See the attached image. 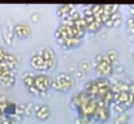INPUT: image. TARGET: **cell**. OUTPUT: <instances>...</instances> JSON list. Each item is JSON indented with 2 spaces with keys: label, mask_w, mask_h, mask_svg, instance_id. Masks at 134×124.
I'll list each match as a JSON object with an SVG mask.
<instances>
[{
  "label": "cell",
  "mask_w": 134,
  "mask_h": 124,
  "mask_svg": "<svg viewBox=\"0 0 134 124\" xmlns=\"http://www.w3.org/2000/svg\"><path fill=\"white\" fill-rule=\"evenodd\" d=\"M74 84V79L69 73H59L52 82V89L57 91H68Z\"/></svg>",
  "instance_id": "cell-1"
},
{
  "label": "cell",
  "mask_w": 134,
  "mask_h": 124,
  "mask_svg": "<svg viewBox=\"0 0 134 124\" xmlns=\"http://www.w3.org/2000/svg\"><path fill=\"white\" fill-rule=\"evenodd\" d=\"M52 82H53V79L48 75L44 73H39V75H35V79H34V85L35 87L41 91H48L49 87H52Z\"/></svg>",
  "instance_id": "cell-2"
},
{
  "label": "cell",
  "mask_w": 134,
  "mask_h": 124,
  "mask_svg": "<svg viewBox=\"0 0 134 124\" xmlns=\"http://www.w3.org/2000/svg\"><path fill=\"white\" fill-rule=\"evenodd\" d=\"M31 34L30 26L27 22H18L14 26V35L20 39H27Z\"/></svg>",
  "instance_id": "cell-3"
},
{
  "label": "cell",
  "mask_w": 134,
  "mask_h": 124,
  "mask_svg": "<svg viewBox=\"0 0 134 124\" xmlns=\"http://www.w3.org/2000/svg\"><path fill=\"white\" fill-rule=\"evenodd\" d=\"M109 115H111L109 106H103V107H96V111H95V114H94L92 118H94L95 122L105 123L109 119Z\"/></svg>",
  "instance_id": "cell-4"
},
{
  "label": "cell",
  "mask_w": 134,
  "mask_h": 124,
  "mask_svg": "<svg viewBox=\"0 0 134 124\" xmlns=\"http://www.w3.org/2000/svg\"><path fill=\"white\" fill-rule=\"evenodd\" d=\"M95 71H96V73L99 75V77L105 79V77H108V76H111V75L113 73V65H112L111 63L102 61V63L95 68Z\"/></svg>",
  "instance_id": "cell-5"
},
{
  "label": "cell",
  "mask_w": 134,
  "mask_h": 124,
  "mask_svg": "<svg viewBox=\"0 0 134 124\" xmlns=\"http://www.w3.org/2000/svg\"><path fill=\"white\" fill-rule=\"evenodd\" d=\"M35 116H37L41 122H46V120H48V119L51 118V109H49L47 105H43V103H42V106H41L39 111H37V112H35Z\"/></svg>",
  "instance_id": "cell-6"
},
{
  "label": "cell",
  "mask_w": 134,
  "mask_h": 124,
  "mask_svg": "<svg viewBox=\"0 0 134 124\" xmlns=\"http://www.w3.org/2000/svg\"><path fill=\"white\" fill-rule=\"evenodd\" d=\"M103 61L111 63L113 65L115 63L119 61V52L116 50H108L105 54H103Z\"/></svg>",
  "instance_id": "cell-7"
},
{
  "label": "cell",
  "mask_w": 134,
  "mask_h": 124,
  "mask_svg": "<svg viewBox=\"0 0 134 124\" xmlns=\"http://www.w3.org/2000/svg\"><path fill=\"white\" fill-rule=\"evenodd\" d=\"M41 55L43 56V59L47 63L56 60V54H55V51L52 48H48V47L47 48H41Z\"/></svg>",
  "instance_id": "cell-8"
},
{
  "label": "cell",
  "mask_w": 134,
  "mask_h": 124,
  "mask_svg": "<svg viewBox=\"0 0 134 124\" xmlns=\"http://www.w3.org/2000/svg\"><path fill=\"white\" fill-rule=\"evenodd\" d=\"M76 8L73 7V5H60L59 8H57V14L60 16V17H68L73 11H74Z\"/></svg>",
  "instance_id": "cell-9"
},
{
  "label": "cell",
  "mask_w": 134,
  "mask_h": 124,
  "mask_svg": "<svg viewBox=\"0 0 134 124\" xmlns=\"http://www.w3.org/2000/svg\"><path fill=\"white\" fill-rule=\"evenodd\" d=\"M3 39H4V43L10 46L13 43V39H14V29H5L4 33H3Z\"/></svg>",
  "instance_id": "cell-10"
},
{
  "label": "cell",
  "mask_w": 134,
  "mask_h": 124,
  "mask_svg": "<svg viewBox=\"0 0 134 124\" xmlns=\"http://www.w3.org/2000/svg\"><path fill=\"white\" fill-rule=\"evenodd\" d=\"M16 111H17V103L8 102V105H7V107H5V110H4V114H5L7 116L13 118V116L16 115Z\"/></svg>",
  "instance_id": "cell-11"
},
{
  "label": "cell",
  "mask_w": 134,
  "mask_h": 124,
  "mask_svg": "<svg viewBox=\"0 0 134 124\" xmlns=\"http://www.w3.org/2000/svg\"><path fill=\"white\" fill-rule=\"evenodd\" d=\"M109 110H111V112H116V114H117V116H119V115H121V114H125V111H126V107H125L124 105L112 103V105L109 106Z\"/></svg>",
  "instance_id": "cell-12"
},
{
  "label": "cell",
  "mask_w": 134,
  "mask_h": 124,
  "mask_svg": "<svg viewBox=\"0 0 134 124\" xmlns=\"http://www.w3.org/2000/svg\"><path fill=\"white\" fill-rule=\"evenodd\" d=\"M129 120H130V115L125 112V114H121V115L116 116L115 120H113V124H128Z\"/></svg>",
  "instance_id": "cell-13"
},
{
  "label": "cell",
  "mask_w": 134,
  "mask_h": 124,
  "mask_svg": "<svg viewBox=\"0 0 134 124\" xmlns=\"http://www.w3.org/2000/svg\"><path fill=\"white\" fill-rule=\"evenodd\" d=\"M78 68H80L85 75H87L90 71H91V68H92V64H91V61H89V60H82V61L78 64Z\"/></svg>",
  "instance_id": "cell-14"
},
{
  "label": "cell",
  "mask_w": 134,
  "mask_h": 124,
  "mask_svg": "<svg viewBox=\"0 0 134 124\" xmlns=\"http://www.w3.org/2000/svg\"><path fill=\"white\" fill-rule=\"evenodd\" d=\"M102 26H103L102 24H99L98 21H94V22H91V24L87 25V30L86 32H89L90 34H95V33H98L100 30Z\"/></svg>",
  "instance_id": "cell-15"
},
{
  "label": "cell",
  "mask_w": 134,
  "mask_h": 124,
  "mask_svg": "<svg viewBox=\"0 0 134 124\" xmlns=\"http://www.w3.org/2000/svg\"><path fill=\"white\" fill-rule=\"evenodd\" d=\"M34 114V103L33 102H27L26 103V109H25V116H33Z\"/></svg>",
  "instance_id": "cell-16"
},
{
  "label": "cell",
  "mask_w": 134,
  "mask_h": 124,
  "mask_svg": "<svg viewBox=\"0 0 134 124\" xmlns=\"http://www.w3.org/2000/svg\"><path fill=\"white\" fill-rule=\"evenodd\" d=\"M102 61H103V54H98V55L94 58V60L91 61V64H92V67H95V68H96Z\"/></svg>",
  "instance_id": "cell-17"
},
{
  "label": "cell",
  "mask_w": 134,
  "mask_h": 124,
  "mask_svg": "<svg viewBox=\"0 0 134 124\" xmlns=\"http://www.w3.org/2000/svg\"><path fill=\"white\" fill-rule=\"evenodd\" d=\"M25 109H26V103H17V115H24L25 116Z\"/></svg>",
  "instance_id": "cell-18"
},
{
  "label": "cell",
  "mask_w": 134,
  "mask_h": 124,
  "mask_svg": "<svg viewBox=\"0 0 134 124\" xmlns=\"http://www.w3.org/2000/svg\"><path fill=\"white\" fill-rule=\"evenodd\" d=\"M30 18H31V21H33L34 24H37V22L41 21V13H39V12H34V13H31Z\"/></svg>",
  "instance_id": "cell-19"
},
{
  "label": "cell",
  "mask_w": 134,
  "mask_h": 124,
  "mask_svg": "<svg viewBox=\"0 0 134 124\" xmlns=\"http://www.w3.org/2000/svg\"><path fill=\"white\" fill-rule=\"evenodd\" d=\"M81 118H82V124H95L92 116H81Z\"/></svg>",
  "instance_id": "cell-20"
},
{
  "label": "cell",
  "mask_w": 134,
  "mask_h": 124,
  "mask_svg": "<svg viewBox=\"0 0 134 124\" xmlns=\"http://www.w3.org/2000/svg\"><path fill=\"white\" fill-rule=\"evenodd\" d=\"M83 77H85V73H83V72H82V71L78 68V69L74 72V79H77V80H81V79H83Z\"/></svg>",
  "instance_id": "cell-21"
},
{
  "label": "cell",
  "mask_w": 134,
  "mask_h": 124,
  "mask_svg": "<svg viewBox=\"0 0 134 124\" xmlns=\"http://www.w3.org/2000/svg\"><path fill=\"white\" fill-rule=\"evenodd\" d=\"M112 21H113V28H119V26H121V24H122V17H119V18L112 20Z\"/></svg>",
  "instance_id": "cell-22"
},
{
  "label": "cell",
  "mask_w": 134,
  "mask_h": 124,
  "mask_svg": "<svg viewBox=\"0 0 134 124\" xmlns=\"http://www.w3.org/2000/svg\"><path fill=\"white\" fill-rule=\"evenodd\" d=\"M68 68H69V72H70V73H74V72H76V71L78 69V68H77V67H76L74 64H72V63H70V64L68 65Z\"/></svg>",
  "instance_id": "cell-23"
},
{
  "label": "cell",
  "mask_w": 134,
  "mask_h": 124,
  "mask_svg": "<svg viewBox=\"0 0 134 124\" xmlns=\"http://www.w3.org/2000/svg\"><path fill=\"white\" fill-rule=\"evenodd\" d=\"M73 124H82V118L78 115V116H76L74 118V120H73Z\"/></svg>",
  "instance_id": "cell-24"
},
{
  "label": "cell",
  "mask_w": 134,
  "mask_h": 124,
  "mask_svg": "<svg viewBox=\"0 0 134 124\" xmlns=\"http://www.w3.org/2000/svg\"><path fill=\"white\" fill-rule=\"evenodd\" d=\"M38 97H39V98H43V99H44V98H47V97H48V91H41Z\"/></svg>",
  "instance_id": "cell-25"
},
{
  "label": "cell",
  "mask_w": 134,
  "mask_h": 124,
  "mask_svg": "<svg viewBox=\"0 0 134 124\" xmlns=\"http://www.w3.org/2000/svg\"><path fill=\"white\" fill-rule=\"evenodd\" d=\"M7 54H8V52H7L4 48H1V47H0V56H3V58H4V60H5V56H7Z\"/></svg>",
  "instance_id": "cell-26"
},
{
  "label": "cell",
  "mask_w": 134,
  "mask_h": 124,
  "mask_svg": "<svg viewBox=\"0 0 134 124\" xmlns=\"http://www.w3.org/2000/svg\"><path fill=\"white\" fill-rule=\"evenodd\" d=\"M129 93H130L132 95H134V82L130 84V89H129Z\"/></svg>",
  "instance_id": "cell-27"
}]
</instances>
